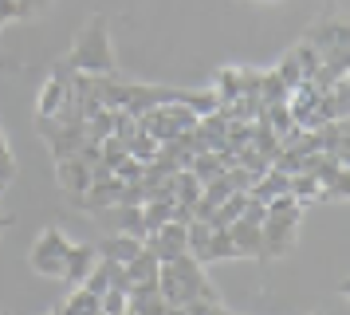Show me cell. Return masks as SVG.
<instances>
[{"label":"cell","mask_w":350,"mask_h":315,"mask_svg":"<svg viewBox=\"0 0 350 315\" xmlns=\"http://www.w3.org/2000/svg\"><path fill=\"white\" fill-rule=\"evenodd\" d=\"M158 292L165 299V307H181V303H189V299H217L213 292V284L205 276V264L197 260V256H177V260H165L158 268Z\"/></svg>","instance_id":"cell-1"},{"label":"cell","mask_w":350,"mask_h":315,"mask_svg":"<svg viewBox=\"0 0 350 315\" xmlns=\"http://www.w3.org/2000/svg\"><path fill=\"white\" fill-rule=\"evenodd\" d=\"M67 71H79V75H114L118 67H114V47H111V24H107V16H91L79 32V44L75 51L59 60Z\"/></svg>","instance_id":"cell-2"},{"label":"cell","mask_w":350,"mask_h":315,"mask_svg":"<svg viewBox=\"0 0 350 315\" xmlns=\"http://www.w3.org/2000/svg\"><path fill=\"white\" fill-rule=\"evenodd\" d=\"M303 205L291 193H280L268 201V217H264V256H287L295 249V233H299Z\"/></svg>","instance_id":"cell-3"},{"label":"cell","mask_w":350,"mask_h":315,"mask_svg":"<svg viewBox=\"0 0 350 315\" xmlns=\"http://www.w3.org/2000/svg\"><path fill=\"white\" fill-rule=\"evenodd\" d=\"M67 249H71V240L64 236V229H59V225H48V229H44V233L32 240L28 264H32V272L48 276V280H59L64 260H67Z\"/></svg>","instance_id":"cell-4"},{"label":"cell","mask_w":350,"mask_h":315,"mask_svg":"<svg viewBox=\"0 0 350 315\" xmlns=\"http://www.w3.org/2000/svg\"><path fill=\"white\" fill-rule=\"evenodd\" d=\"M55 181H59V189H64L67 197H79L83 189L95 181V166H91V162H83L79 154L55 158Z\"/></svg>","instance_id":"cell-5"},{"label":"cell","mask_w":350,"mask_h":315,"mask_svg":"<svg viewBox=\"0 0 350 315\" xmlns=\"http://www.w3.org/2000/svg\"><path fill=\"white\" fill-rule=\"evenodd\" d=\"M146 249L154 252L161 264H165V260H177V256H185V252H189V244H185V225L165 220L161 229H154V233L146 236Z\"/></svg>","instance_id":"cell-6"},{"label":"cell","mask_w":350,"mask_h":315,"mask_svg":"<svg viewBox=\"0 0 350 315\" xmlns=\"http://www.w3.org/2000/svg\"><path fill=\"white\" fill-rule=\"evenodd\" d=\"M67 91H71V71H67L64 63H55L51 79L40 87V99H36V118H51L55 110L64 107Z\"/></svg>","instance_id":"cell-7"},{"label":"cell","mask_w":350,"mask_h":315,"mask_svg":"<svg viewBox=\"0 0 350 315\" xmlns=\"http://www.w3.org/2000/svg\"><path fill=\"white\" fill-rule=\"evenodd\" d=\"M98 264V249L95 244H71L67 249V260H64V272H59V280L67 288H79L87 276H91V268Z\"/></svg>","instance_id":"cell-8"},{"label":"cell","mask_w":350,"mask_h":315,"mask_svg":"<svg viewBox=\"0 0 350 315\" xmlns=\"http://www.w3.org/2000/svg\"><path fill=\"white\" fill-rule=\"evenodd\" d=\"M303 40H307L311 47H315L319 55H327L331 47H338V44H350L347 20H338V16H327V20H319V24H311Z\"/></svg>","instance_id":"cell-9"},{"label":"cell","mask_w":350,"mask_h":315,"mask_svg":"<svg viewBox=\"0 0 350 315\" xmlns=\"http://www.w3.org/2000/svg\"><path fill=\"white\" fill-rule=\"evenodd\" d=\"M98 220H111V233H130L146 240V225H142V205H111L103 209Z\"/></svg>","instance_id":"cell-10"},{"label":"cell","mask_w":350,"mask_h":315,"mask_svg":"<svg viewBox=\"0 0 350 315\" xmlns=\"http://www.w3.org/2000/svg\"><path fill=\"white\" fill-rule=\"evenodd\" d=\"M228 240H232V249L237 256H264V229L252 225V220H232L228 225Z\"/></svg>","instance_id":"cell-11"},{"label":"cell","mask_w":350,"mask_h":315,"mask_svg":"<svg viewBox=\"0 0 350 315\" xmlns=\"http://www.w3.org/2000/svg\"><path fill=\"white\" fill-rule=\"evenodd\" d=\"M95 249H98V256H111L118 264H126V260H134L146 249V240H138V236H130V233H107Z\"/></svg>","instance_id":"cell-12"},{"label":"cell","mask_w":350,"mask_h":315,"mask_svg":"<svg viewBox=\"0 0 350 315\" xmlns=\"http://www.w3.org/2000/svg\"><path fill=\"white\" fill-rule=\"evenodd\" d=\"M158 268H161V260L150 249H142L134 260H126V280L130 284H150V280H158Z\"/></svg>","instance_id":"cell-13"},{"label":"cell","mask_w":350,"mask_h":315,"mask_svg":"<svg viewBox=\"0 0 350 315\" xmlns=\"http://www.w3.org/2000/svg\"><path fill=\"white\" fill-rule=\"evenodd\" d=\"M213 94L221 99V107H232L240 99V67H221L213 79Z\"/></svg>","instance_id":"cell-14"},{"label":"cell","mask_w":350,"mask_h":315,"mask_svg":"<svg viewBox=\"0 0 350 315\" xmlns=\"http://www.w3.org/2000/svg\"><path fill=\"white\" fill-rule=\"evenodd\" d=\"M213 260H237V249H232V240H228V229H213V233H208L201 264H213Z\"/></svg>","instance_id":"cell-15"},{"label":"cell","mask_w":350,"mask_h":315,"mask_svg":"<svg viewBox=\"0 0 350 315\" xmlns=\"http://www.w3.org/2000/svg\"><path fill=\"white\" fill-rule=\"evenodd\" d=\"M158 146H161V142L154 138L150 130H142V126H138V130L130 134V142H126V154L138 158V162H154V158H158Z\"/></svg>","instance_id":"cell-16"},{"label":"cell","mask_w":350,"mask_h":315,"mask_svg":"<svg viewBox=\"0 0 350 315\" xmlns=\"http://www.w3.org/2000/svg\"><path fill=\"white\" fill-rule=\"evenodd\" d=\"M287 193H291V197H295L299 205H315L319 197H323L319 181H315V177H311L307 170H303V173H291V189H287Z\"/></svg>","instance_id":"cell-17"},{"label":"cell","mask_w":350,"mask_h":315,"mask_svg":"<svg viewBox=\"0 0 350 315\" xmlns=\"http://www.w3.org/2000/svg\"><path fill=\"white\" fill-rule=\"evenodd\" d=\"M181 103H185L197 118H205V114H217V110H221V99L213 94V87H208V91H185L181 94Z\"/></svg>","instance_id":"cell-18"},{"label":"cell","mask_w":350,"mask_h":315,"mask_svg":"<svg viewBox=\"0 0 350 315\" xmlns=\"http://www.w3.org/2000/svg\"><path fill=\"white\" fill-rule=\"evenodd\" d=\"M271 71H275V79L284 83L287 91H295V87H299L303 79H307V75H303V67H299V60H295L291 51H287V55H284V60H280V63H275Z\"/></svg>","instance_id":"cell-19"},{"label":"cell","mask_w":350,"mask_h":315,"mask_svg":"<svg viewBox=\"0 0 350 315\" xmlns=\"http://www.w3.org/2000/svg\"><path fill=\"white\" fill-rule=\"evenodd\" d=\"M170 213H174V201H146V205H142V225H146V236L154 233V229H161V225L170 220Z\"/></svg>","instance_id":"cell-20"},{"label":"cell","mask_w":350,"mask_h":315,"mask_svg":"<svg viewBox=\"0 0 350 315\" xmlns=\"http://www.w3.org/2000/svg\"><path fill=\"white\" fill-rule=\"evenodd\" d=\"M98 312L103 315H122L126 312V292H122V288H107V292L98 296Z\"/></svg>","instance_id":"cell-21"},{"label":"cell","mask_w":350,"mask_h":315,"mask_svg":"<svg viewBox=\"0 0 350 315\" xmlns=\"http://www.w3.org/2000/svg\"><path fill=\"white\" fill-rule=\"evenodd\" d=\"M142 166L146 162H138V158L126 154L118 166H114V177H118V181H142Z\"/></svg>","instance_id":"cell-22"},{"label":"cell","mask_w":350,"mask_h":315,"mask_svg":"<svg viewBox=\"0 0 350 315\" xmlns=\"http://www.w3.org/2000/svg\"><path fill=\"white\" fill-rule=\"evenodd\" d=\"M12 181H16V158L0 154V189H8Z\"/></svg>","instance_id":"cell-23"},{"label":"cell","mask_w":350,"mask_h":315,"mask_svg":"<svg viewBox=\"0 0 350 315\" xmlns=\"http://www.w3.org/2000/svg\"><path fill=\"white\" fill-rule=\"evenodd\" d=\"M16 4H20V20H32V16H40L48 8L51 0H16Z\"/></svg>","instance_id":"cell-24"},{"label":"cell","mask_w":350,"mask_h":315,"mask_svg":"<svg viewBox=\"0 0 350 315\" xmlns=\"http://www.w3.org/2000/svg\"><path fill=\"white\" fill-rule=\"evenodd\" d=\"M12 20H20V4L16 0H0V28L12 24Z\"/></svg>","instance_id":"cell-25"},{"label":"cell","mask_w":350,"mask_h":315,"mask_svg":"<svg viewBox=\"0 0 350 315\" xmlns=\"http://www.w3.org/2000/svg\"><path fill=\"white\" fill-rule=\"evenodd\" d=\"M208 315H232V312H228V307H224L221 299H217V303H208Z\"/></svg>","instance_id":"cell-26"},{"label":"cell","mask_w":350,"mask_h":315,"mask_svg":"<svg viewBox=\"0 0 350 315\" xmlns=\"http://www.w3.org/2000/svg\"><path fill=\"white\" fill-rule=\"evenodd\" d=\"M0 154H12V146H8V134L0 130Z\"/></svg>","instance_id":"cell-27"},{"label":"cell","mask_w":350,"mask_h":315,"mask_svg":"<svg viewBox=\"0 0 350 315\" xmlns=\"http://www.w3.org/2000/svg\"><path fill=\"white\" fill-rule=\"evenodd\" d=\"M8 225H12V217H4V213H0V236H4V229H8Z\"/></svg>","instance_id":"cell-28"},{"label":"cell","mask_w":350,"mask_h":315,"mask_svg":"<svg viewBox=\"0 0 350 315\" xmlns=\"http://www.w3.org/2000/svg\"><path fill=\"white\" fill-rule=\"evenodd\" d=\"M165 315H185V312H181V307H165Z\"/></svg>","instance_id":"cell-29"},{"label":"cell","mask_w":350,"mask_h":315,"mask_svg":"<svg viewBox=\"0 0 350 315\" xmlns=\"http://www.w3.org/2000/svg\"><path fill=\"white\" fill-rule=\"evenodd\" d=\"M0 193H4V189H0Z\"/></svg>","instance_id":"cell-30"},{"label":"cell","mask_w":350,"mask_h":315,"mask_svg":"<svg viewBox=\"0 0 350 315\" xmlns=\"http://www.w3.org/2000/svg\"><path fill=\"white\" fill-rule=\"evenodd\" d=\"M0 315H4V312H0Z\"/></svg>","instance_id":"cell-31"}]
</instances>
